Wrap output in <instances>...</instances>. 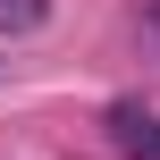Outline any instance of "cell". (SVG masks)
Returning <instances> with one entry per match:
<instances>
[{"mask_svg": "<svg viewBox=\"0 0 160 160\" xmlns=\"http://www.w3.org/2000/svg\"><path fill=\"white\" fill-rule=\"evenodd\" d=\"M51 17V0H0V34H34Z\"/></svg>", "mask_w": 160, "mask_h": 160, "instance_id": "cell-2", "label": "cell"}, {"mask_svg": "<svg viewBox=\"0 0 160 160\" xmlns=\"http://www.w3.org/2000/svg\"><path fill=\"white\" fill-rule=\"evenodd\" d=\"M135 42H143V59L160 68V0H135Z\"/></svg>", "mask_w": 160, "mask_h": 160, "instance_id": "cell-3", "label": "cell"}, {"mask_svg": "<svg viewBox=\"0 0 160 160\" xmlns=\"http://www.w3.org/2000/svg\"><path fill=\"white\" fill-rule=\"evenodd\" d=\"M101 127H110V152H118V160H160V101L127 93V101L101 110Z\"/></svg>", "mask_w": 160, "mask_h": 160, "instance_id": "cell-1", "label": "cell"}]
</instances>
